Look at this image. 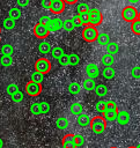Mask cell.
I'll return each mask as SVG.
<instances>
[{"label":"cell","mask_w":140,"mask_h":148,"mask_svg":"<svg viewBox=\"0 0 140 148\" xmlns=\"http://www.w3.org/2000/svg\"><path fill=\"white\" fill-rule=\"evenodd\" d=\"M131 31L137 35V36H140V21L139 20H135L131 23Z\"/></svg>","instance_id":"cell-33"},{"label":"cell","mask_w":140,"mask_h":148,"mask_svg":"<svg viewBox=\"0 0 140 148\" xmlns=\"http://www.w3.org/2000/svg\"><path fill=\"white\" fill-rule=\"evenodd\" d=\"M106 52H108L109 54H112V56L117 54V53L119 52V45H118L117 43H115V42H110V43L106 45Z\"/></svg>","instance_id":"cell-26"},{"label":"cell","mask_w":140,"mask_h":148,"mask_svg":"<svg viewBox=\"0 0 140 148\" xmlns=\"http://www.w3.org/2000/svg\"><path fill=\"white\" fill-rule=\"evenodd\" d=\"M118 109H112V110H104L103 112H102V117L106 120V123L108 121H113V120H116V118H117V114H118Z\"/></svg>","instance_id":"cell-13"},{"label":"cell","mask_w":140,"mask_h":148,"mask_svg":"<svg viewBox=\"0 0 140 148\" xmlns=\"http://www.w3.org/2000/svg\"><path fill=\"white\" fill-rule=\"evenodd\" d=\"M140 0H128V2H131V3H138Z\"/></svg>","instance_id":"cell-50"},{"label":"cell","mask_w":140,"mask_h":148,"mask_svg":"<svg viewBox=\"0 0 140 148\" xmlns=\"http://www.w3.org/2000/svg\"><path fill=\"white\" fill-rule=\"evenodd\" d=\"M0 42H1V39H0Z\"/></svg>","instance_id":"cell-58"},{"label":"cell","mask_w":140,"mask_h":148,"mask_svg":"<svg viewBox=\"0 0 140 148\" xmlns=\"http://www.w3.org/2000/svg\"><path fill=\"white\" fill-rule=\"evenodd\" d=\"M138 20L140 21V12H139V14H138Z\"/></svg>","instance_id":"cell-52"},{"label":"cell","mask_w":140,"mask_h":148,"mask_svg":"<svg viewBox=\"0 0 140 148\" xmlns=\"http://www.w3.org/2000/svg\"><path fill=\"white\" fill-rule=\"evenodd\" d=\"M35 71L42 73V74H47L51 71V61L47 58H38L35 61Z\"/></svg>","instance_id":"cell-4"},{"label":"cell","mask_w":140,"mask_h":148,"mask_svg":"<svg viewBox=\"0 0 140 148\" xmlns=\"http://www.w3.org/2000/svg\"><path fill=\"white\" fill-rule=\"evenodd\" d=\"M51 1H52V0H40V6L43 7V9L50 10V7H51Z\"/></svg>","instance_id":"cell-45"},{"label":"cell","mask_w":140,"mask_h":148,"mask_svg":"<svg viewBox=\"0 0 140 148\" xmlns=\"http://www.w3.org/2000/svg\"><path fill=\"white\" fill-rule=\"evenodd\" d=\"M89 14H90V24L94 27H98L100 24H102L103 22V14L100 9L97 8H91L89 9Z\"/></svg>","instance_id":"cell-7"},{"label":"cell","mask_w":140,"mask_h":148,"mask_svg":"<svg viewBox=\"0 0 140 148\" xmlns=\"http://www.w3.org/2000/svg\"><path fill=\"white\" fill-rule=\"evenodd\" d=\"M127 148H135L134 146H131V147H127Z\"/></svg>","instance_id":"cell-55"},{"label":"cell","mask_w":140,"mask_h":148,"mask_svg":"<svg viewBox=\"0 0 140 148\" xmlns=\"http://www.w3.org/2000/svg\"><path fill=\"white\" fill-rule=\"evenodd\" d=\"M0 64L2 67H10L13 65V57L12 56H1L0 57Z\"/></svg>","instance_id":"cell-29"},{"label":"cell","mask_w":140,"mask_h":148,"mask_svg":"<svg viewBox=\"0 0 140 148\" xmlns=\"http://www.w3.org/2000/svg\"><path fill=\"white\" fill-rule=\"evenodd\" d=\"M131 76L135 80L140 79V66H134L131 68Z\"/></svg>","instance_id":"cell-38"},{"label":"cell","mask_w":140,"mask_h":148,"mask_svg":"<svg viewBox=\"0 0 140 148\" xmlns=\"http://www.w3.org/2000/svg\"><path fill=\"white\" fill-rule=\"evenodd\" d=\"M109 148H118V147H115V146H111V147H109Z\"/></svg>","instance_id":"cell-54"},{"label":"cell","mask_w":140,"mask_h":148,"mask_svg":"<svg viewBox=\"0 0 140 148\" xmlns=\"http://www.w3.org/2000/svg\"><path fill=\"white\" fill-rule=\"evenodd\" d=\"M46 27H47L50 32H56V31H58L62 28V21L59 17H54V18L51 20V22Z\"/></svg>","instance_id":"cell-11"},{"label":"cell","mask_w":140,"mask_h":148,"mask_svg":"<svg viewBox=\"0 0 140 148\" xmlns=\"http://www.w3.org/2000/svg\"><path fill=\"white\" fill-rule=\"evenodd\" d=\"M75 138H76V142H78V147H81L86 143V139L82 134H75Z\"/></svg>","instance_id":"cell-43"},{"label":"cell","mask_w":140,"mask_h":148,"mask_svg":"<svg viewBox=\"0 0 140 148\" xmlns=\"http://www.w3.org/2000/svg\"><path fill=\"white\" fill-rule=\"evenodd\" d=\"M80 89H81V86H80V83H78V82H71V83L68 84V87H67V90H68V92H69L71 95H76V94H79V92H80Z\"/></svg>","instance_id":"cell-27"},{"label":"cell","mask_w":140,"mask_h":148,"mask_svg":"<svg viewBox=\"0 0 140 148\" xmlns=\"http://www.w3.org/2000/svg\"><path fill=\"white\" fill-rule=\"evenodd\" d=\"M20 89H19V86L16 84V83H9L8 86H7V88H6V92L9 95V96H12L13 94H15L16 91H19Z\"/></svg>","instance_id":"cell-36"},{"label":"cell","mask_w":140,"mask_h":148,"mask_svg":"<svg viewBox=\"0 0 140 148\" xmlns=\"http://www.w3.org/2000/svg\"><path fill=\"white\" fill-rule=\"evenodd\" d=\"M78 1L79 0H64V2L66 5H75V3H78Z\"/></svg>","instance_id":"cell-49"},{"label":"cell","mask_w":140,"mask_h":148,"mask_svg":"<svg viewBox=\"0 0 140 148\" xmlns=\"http://www.w3.org/2000/svg\"><path fill=\"white\" fill-rule=\"evenodd\" d=\"M51 17L50 16H46V15H44V16H42L40 18H39V22L40 23H43V24H45V25H47L50 22H51Z\"/></svg>","instance_id":"cell-46"},{"label":"cell","mask_w":140,"mask_h":148,"mask_svg":"<svg viewBox=\"0 0 140 148\" xmlns=\"http://www.w3.org/2000/svg\"><path fill=\"white\" fill-rule=\"evenodd\" d=\"M58 62H59V65L60 66H68L69 65V59H68V54H64L62 57H60L59 59H58Z\"/></svg>","instance_id":"cell-40"},{"label":"cell","mask_w":140,"mask_h":148,"mask_svg":"<svg viewBox=\"0 0 140 148\" xmlns=\"http://www.w3.org/2000/svg\"><path fill=\"white\" fill-rule=\"evenodd\" d=\"M66 8V3L64 2V0H52L51 1V7H50V12L54 15H59L61 13H64Z\"/></svg>","instance_id":"cell-9"},{"label":"cell","mask_w":140,"mask_h":148,"mask_svg":"<svg viewBox=\"0 0 140 148\" xmlns=\"http://www.w3.org/2000/svg\"><path fill=\"white\" fill-rule=\"evenodd\" d=\"M0 52H1V54H3V56H13V53H14V47H13V45H10V44H3V45H1V47H0Z\"/></svg>","instance_id":"cell-28"},{"label":"cell","mask_w":140,"mask_h":148,"mask_svg":"<svg viewBox=\"0 0 140 148\" xmlns=\"http://www.w3.org/2000/svg\"><path fill=\"white\" fill-rule=\"evenodd\" d=\"M138 14L139 12L137 10V8L134 6H126L121 9V18L125 21V22H128V23H132L133 21L138 20Z\"/></svg>","instance_id":"cell-3"},{"label":"cell","mask_w":140,"mask_h":148,"mask_svg":"<svg viewBox=\"0 0 140 148\" xmlns=\"http://www.w3.org/2000/svg\"><path fill=\"white\" fill-rule=\"evenodd\" d=\"M62 29L65 31H67V32H71V31H73L75 29V25H74V23L72 22L71 18H67V20L62 21Z\"/></svg>","instance_id":"cell-30"},{"label":"cell","mask_w":140,"mask_h":148,"mask_svg":"<svg viewBox=\"0 0 140 148\" xmlns=\"http://www.w3.org/2000/svg\"><path fill=\"white\" fill-rule=\"evenodd\" d=\"M94 91L98 97H104L108 94V87L105 84H103V83H100V84H96Z\"/></svg>","instance_id":"cell-19"},{"label":"cell","mask_w":140,"mask_h":148,"mask_svg":"<svg viewBox=\"0 0 140 148\" xmlns=\"http://www.w3.org/2000/svg\"><path fill=\"white\" fill-rule=\"evenodd\" d=\"M34 35H35V37H37L39 39H45L50 35V31H49V29L45 24L38 22L34 27Z\"/></svg>","instance_id":"cell-6"},{"label":"cell","mask_w":140,"mask_h":148,"mask_svg":"<svg viewBox=\"0 0 140 148\" xmlns=\"http://www.w3.org/2000/svg\"><path fill=\"white\" fill-rule=\"evenodd\" d=\"M15 20H13V18H10L9 16L8 17H6L3 21H2V28L5 29V30H12V29H14L15 28Z\"/></svg>","instance_id":"cell-25"},{"label":"cell","mask_w":140,"mask_h":148,"mask_svg":"<svg viewBox=\"0 0 140 148\" xmlns=\"http://www.w3.org/2000/svg\"><path fill=\"white\" fill-rule=\"evenodd\" d=\"M51 53H52V57L54 58V59H59L60 57H62L64 54H65V52H64V50L60 47V46H56V47H53L52 50H51Z\"/></svg>","instance_id":"cell-32"},{"label":"cell","mask_w":140,"mask_h":148,"mask_svg":"<svg viewBox=\"0 0 140 148\" xmlns=\"http://www.w3.org/2000/svg\"><path fill=\"white\" fill-rule=\"evenodd\" d=\"M78 17H79V21H80L81 25L86 27V25H89L90 24V14H89V10L82 12V13H78Z\"/></svg>","instance_id":"cell-15"},{"label":"cell","mask_w":140,"mask_h":148,"mask_svg":"<svg viewBox=\"0 0 140 148\" xmlns=\"http://www.w3.org/2000/svg\"><path fill=\"white\" fill-rule=\"evenodd\" d=\"M135 148H140V143H139V145H137V146H135Z\"/></svg>","instance_id":"cell-53"},{"label":"cell","mask_w":140,"mask_h":148,"mask_svg":"<svg viewBox=\"0 0 140 148\" xmlns=\"http://www.w3.org/2000/svg\"><path fill=\"white\" fill-rule=\"evenodd\" d=\"M39 105H40V111H42L43 114H45V113H47L50 111V104L47 102L43 101V102L39 103Z\"/></svg>","instance_id":"cell-42"},{"label":"cell","mask_w":140,"mask_h":148,"mask_svg":"<svg viewBox=\"0 0 140 148\" xmlns=\"http://www.w3.org/2000/svg\"><path fill=\"white\" fill-rule=\"evenodd\" d=\"M101 62L104 67H108V66H112L113 62H115V57L112 54H109V53H105L102 56L101 58Z\"/></svg>","instance_id":"cell-18"},{"label":"cell","mask_w":140,"mask_h":148,"mask_svg":"<svg viewBox=\"0 0 140 148\" xmlns=\"http://www.w3.org/2000/svg\"><path fill=\"white\" fill-rule=\"evenodd\" d=\"M16 2H17V6H20V7H27L29 5L30 0H16Z\"/></svg>","instance_id":"cell-47"},{"label":"cell","mask_w":140,"mask_h":148,"mask_svg":"<svg viewBox=\"0 0 140 148\" xmlns=\"http://www.w3.org/2000/svg\"><path fill=\"white\" fill-rule=\"evenodd\" d=\"M97 36H98V30H97L96 27H94V25H91V24L83 27V30H82V38H83L84 42H87V43L96 42Z\"/></svg>","instance_id":"cell-2"},{"label":"cell","mask_w":140,"mask_h":148,"mask_svg":"<svg viewBox=\"0 0 140 148\" xmlns=\"http://www.w3.org/2000/svg\"><path fill=\"white\" fill-rule=\"evenodd\" d=\"M96 42H97L100 45H105V46H106V45L110 43V36H109L108 34H105V32L98 34Z\"/></svg>","instance_id":"cell-24"},{"label":"cell","mask_w":140,"mask_h":148,"mask_svg":"<svg viewBox=\"0 0 140 148\" xmlns=\"http://www.w3.org/2000/svg\"><path fill=\"white\" fill-rule=\"evenodd\" d=\"M3 147V140L0 138V148H2Z\"/></svg>","instance_id":"cell-51"},{"label":"cell","mask_w":140,"mask_h":148,"mask_svg":"<svg viewBox=\"0 0 140 148\" xmlns=\"http://www.w3.org/2000/svg\"><path fill=\"white\" fill-rule=\"evenodd\" d=\"M112 109H118L117 104L113 101H105V109L104 110H112Z\"/></svg>","instance_id":"cell-44"},{"label":"cell","mask_w":140,"mask_h":148,"mask_svg":"<svg viewBox=\"0 0 140 148\" xmlns=\"http://www.w3.org/2000/svg\"><path fill=\"white\" fill-rule=\"evenodd\" d=\"M69 110H71V113L75 114V116H79V114L83 113V105L81 103H79V102H75V103L71 104Z\"/></svg>","instance_id":"cell-20"},{"label":"cell","mask_w":140,"mask_h":148,"mask_svg":"<svg viewBox=\"0 0 140 148\" xmlns=\"http://www.w3.org/2000/svg\"><path fill=\"white\" fill-rule=\"evenodd\" d=\"M96 87V83H95V80L94 79H90V77H87L83 80L82 82V88L86 90V91H93Z\"/></svg>","instance_id":"cell-16"},{"label":"cell","mask_w":140,"mask_h":148,"mask_svg":"<svg viewBox=\"0 0 140 148\" xmlns=\"http://www.w3.org/2000/svg\"><path fill=\"white\" fill-rule=\"evenodd\" d=\"M8 16L16 21L22 16V12H21V9L19 7H12L9 9V12H8Z\"/></svg>","instance_id":"cell-22"},{"label":"cell","mask_w":140,"mask_h":148,"mask_svg":"<svg viewBox=\"0 0 140 148\" xmlns=\"http://www.w3.org/2000/svg\"><path fill=\"white\" fill-rule=\"evenodd\" d=\"M61 146H62V148H78L75 134L68 133V134L64 135V138L61 140Z\"/></svg>","instance_id":"cell-8"},{"label":"cell","mask_w":140,"mask_h":148,"mask_svg":"<svg viewBox=\"0 0 140 148\" xmlns=\"http://www.w3.org/2000/svg\"><path fill=\"white\" fill-rule=\"evenodd\" d=\"M25 92L31 96V97H37L40 92H42V84L40 83H37V82H34V81H28L27 84H25V88H24Z\"/></svg>","instance_id":"cell-5"},{"label":"cell","mask_w":140,"mask_h":148,"mask_svg":"<svg viewBox=\"0 0 140 148\" xmlns=\"http://www.w3.org/2000/svg\"><path fill=\"white\" fill-rule=\"evenodd\" d=\"M116 75V71L111 67V66H108V67H104L103 71H102V76L105 79V80H112Z\"/></svg>","instance_id":"cell-17"},{"label":"cell","mask_w":140,"mask_h":148,"mask_svg":"<svg viewBox=\"0 0 140 148\" xmlns=\"http://www.w3.org/2000/svg\"><path fill=\"white\" fill-rule=\"evenodd\" d=\"M71 20H72V22L74 23L75 28L81 25V23H80V21H79V17H78V15H74V16H72V17H71Z\"/></svg>","instance_id":"cell-48"},{"label":"cell","mask_w":140,"mask_h":148,"mask_svg":"<svg viewBox=\"0 0 140 148\" xmlns=\"http://www.w3.org/2000/svg\"><path fill=\"white\" fill-rule=\"evenodd\" d=\"M56 126H57V128L60 130V131L66 130V128L68 127V119H67L66 117H59V118H57V120H56Z\"/></svg>","instance_id":"cell-21"},{"label":"cell","mask_w":140,"mask_h":148,"mask_svg":"<svg viewBox=\"0 0 140 148\" xmlns=\"http://www.w3.org/2000/svg\"><path fill=\"white\" fill-rule=\"evenodd\" d=\"M68 59H69V65L71 66H76L80 62V57L76 53H69L68 54Z\"/></svg>","instance_id":"cell-35"},{"label":"cell","mask_w":140,"mask_h":148,"mask_svg":"<svg viewBox=\"0 0 140 148\" xmlns=\"http://www.w3.org/2000/svg\"><path fill=\"white\" fill-rule=\"evenodd\" d=\"M89 126H90V128H91V131H93L94 133L101 134V133H103V132L105 131V128H106V120L102 117V114H101V116H96V117H94V118L90 119Z\"/></svg>","instance_id":"cell-1"},{"label":"cell","mask_w":140,"mask_h":148,"mask_svg":"<svg viewBox=\"0 0 140 148\" xmlns=\"http://www.w3.org/2000/svg\"><path fill=\"white\" fill-rule=\"evenodd\" d=\"M76 124L80 127H87V126H89V124H90L89 116L86 114V113H81V114L76 116Z\"/></svg>","instance_id":"cell-14"},{"label":"cell","mask_w":140,"mask_h":148,"mask_svg":"<svg viewBox=\"0 0 140 148\" xmlns=\"http://www.w3.org/2000/svg\"><path fill=\"white\" fill-rule=\"evenodd\" d=\"M30 112L34 114V116H38V114H42V111H40V105L38 102H35L30 105Z\"/></svg>","instance_id":"cell-34"},{"label":"cell","mask_w":140,"mask_h":148,"mask_svg":"<svg viewBox=\"0 0 140 148\" xmlns=\"http://www.w3.org/2000/svg\"><path fill=\"white\" fill-rule=\"evenodd\" d=\"M86 74L90 79H96L98 76V74H100V69H98L97 65L96 64H93V62L88 64L86 66Z\"/></svg>","instance_id":"cell-10"},{"label":"cell","mask_w":140,"mask_h":148,"mask_svg":"<svg viewBox=\"0 0 140 148\" xmlns=\"http://www.w3.org/2000/svg\"><path fill=\"white\" fill-rule=\"evenodd\" d=\"M23 97H24V95H23V92H22L21 90L16 91L15 94H13V95L10 96V98H12V101H13L14 103H20V102H22V101H23Z\"/></svg>","instance_id":"cell-37"},{"label":"cell","mask_w":140,"mask_h":148,"mask_svg":"<svg viewBox=\"0 0 140 148\" xmlns=\"http://www.w3.org/2000/svg\"><path fill=\"white\" fill-rule=\"evenodd\" d=\"M0 34H1V25H0Z\"/></svg>","instance_id":"cell-56"},{"label":"cell","mask_w":140,"mask_h":148,"mask_svg":"<svg viewBox=\"0 0 140 148\" xmlns=\"http://www.w3.org/2000/svg\"><path fill=\"white\" fill-rule=\"evenodd\" d=\"M43 80H44V74L37 72V71H34L32 74H31V81L34 82H37V83H43Z\"/></svg>","instance_id":"cell-31"},{"label":"cell","mask_w":140,"mask_h":148,"mask_svg":"<svg viewBox=\"0 0 140 148\" xmlns=\"http://www.w3.org/2000/svg\"><path fill=\"white\" fill-rule=\"evenodd\" d=\"M51 50H52V47H51L50 43H47V42H45V40L40 42L39 45H38V51H39L42 54H47V53L51 52Z\"/></svg>","instance_id":"cell-23"},{"label":"cell","mask_w":140,"mask_h":148,"mask_svg":"<svg viewBox=\"0 0 140 148\" xmlns=\"http://www.w3.org/2000/svg\"><path fill=\"white\" fill-rule=\"evenodd\" d=\"M130 119H131V116L127 111L123 110V111H118V114H117V123L119 125H127L130 123Z\"/></svg>","instance_id":"cell-12"},{"label":"cell","mask_w":140,"mask_h":148,"mask_svg":"<svg viewBox=\"0 0 140 148\" xmlns=\"http://www.w3.org/2000/svg\"><path fill=\"white\" fill-rule=\"evenodd\" d=\"M87 10H89V6L86 2L78 3V6H76V12L78 13H82V12H87Z\"/></svg>","instance_id":"cell-41"},{"label":"cell","mask_w":140,"mask_h":148,"mask_svg":"<svg viewBox=\"0 0 140 148\" xmlns=\"http://www.w3.org/2000/svg\"><path fill=\"white\" fill-rule=\"evenodd\" d=\"M105 109V101H98L96 104H95V110L102 114V112L104 111Z\"/></svg>","instance_id":"cell-39"},{"label":"cell","mask_w":140,"mask_h":148,"mask_svg":"<svg viewBox=\"0 0 140 148\" xmlns=\"http://www.w3.org/2000/svg\"><path fill=\"white\" fill-rule=\"evenodd\" d=\"M34 1H37V0H34Z\"/></svg>","instance_id":"cell-57"}]
</instances>
